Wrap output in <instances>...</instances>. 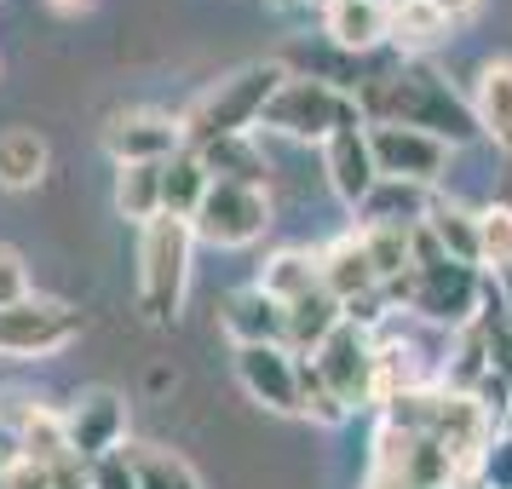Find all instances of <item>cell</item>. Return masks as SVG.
Returning <instances> with one entry per match:
<instances>
[{
  "mask_svg": "<svg viewBox=\"0 0 512 489\" xmlns=\"http://www.w3.org/2000/svg\"><path fill=\"white\" fill-rule=\"evenodd\" d=\"M357 110L369 127H415V133H432L449 150L478 139V121H472V98L455 93L426 58H409L386 75H369L357 87Z\"/></svg>",
  "mask_w": 512,
  "mask_h": 489,
  "instance_id": "6da1fadb",
  "label": "cell"
},
{
  "mask_svg": "<svg viewBox=\"0 0 512 489\" xmlns=\"http://www.w3.org/2000/svg\"><path fill=\"white\" fill-rule=\"evenodd\" d=\"M484 294H489V271L449 259L438 242H432L426 225H415V271L397 282V288H386V300L409 305L420 323L449 328V334H461V328L478 323Z\"/></svg>",
  "mask_w": 512,
  "mask_h": 489,
  "instance_id": "7a4b0ae2",
  "label": "cell"
},
{
  "mask_svg": "<svg viewBox=\"0 0 512 489\" xmlns=\"http://www.w3.org/2000/svg\"><path fill=\"white\" fill-rule=\"evenodd\" d=\"M288 81V64L265 58V64H242V70L219 75L208 93L179 116V133H185V150H202V144L219 139H242L265 121V104L277 98V87Z\"/></svg>",
  "mask_w": 512,
  "mask_h": 489,
  "instance_id": "3957f363",
  "label": "cell"
},
{
  "mask_svg": "<svg viewBox=\"0 0 512 489\" xmlns=\"http://www.w3.org/2000/svg\"><path fill=\"white\" fill-rule=\"evenodd\" d=\"M190 254H196V231L190 219H150L139 231V317L150 328L179 323L190 294Z\"/></svg>",
  "mask_w": 512,
  "mask_h": 489,
  "instance_id": "277c9868",
  "label": "cell"
},
{
  "mask_svg": "<svg viewBox=\"0 0 512 489\" xmlns=\"http://www.w3.org/2000/svg\"><path fill=\"white\" fill-rule=\"evenodd\" d=\"M282 139H305V144H328L346 127H363V110H357V93H346L340 81H323V75H294L277 87V98L265 104V121Z\"/></svg>",
  "mask_w": 512,
  "mask_h": 489,
  "instance_id": "5b68a950",
  "label": "cell"
},
{
  "mask_svg": "<svg viewBox=\"0 0 512 489\" xmlns=\"http://www.w3.org/2000/svg\"><path fill=\"white\" fill-rule=\"evenodd\" d=\"M196 242L208 248H248L271 231V190L265 185H236V179H213L202 208L190 219Z\"/></svg>",
  "mask_w": 512,
  "mask_h": 489,
  "instance_id": "8992f818",
  "label": "cell"
},
{
  "mask_svg": "<svg viewBox=\"0 0 512 489\" xmlns=\"http://www.w3.org/2000/svg\"><path fill=\"white\" fill-rule=\"evenodd\" d=\"M75 334H81V311H70L64 300H47V294H29V300L0 311V357H12V363L52 357Z\"/></svg>",
  "mask_w": 512,
  "mask_h": 489,
  "instance_id": "52a82bcc",
  "label": "cell"
},
{
  "mask_svg": "<svg viewBox=\"0 0 512 489\" xmlns=\"http://www.w3.org/2000/svg\"><path fill=\"white\" fill-rule=\"evenodd\" d=\"M311 363L323 369V380L334 386V397L346 403L351 415L369 409V403H380V369H374V328L369 323L346 317V323L323 340V351H317Z\"/></svg>",
  "mask_w": 512,
  "mask_h": 489,
  "instance_id": "ba28073f",
  "label": "cell"
},
{
  "mask_svg": "<svg viewBox=\"0 0 512 489\" xmlns=\"http://www.w3.org/2000/svg\"><path fill=\"white\" fill-rule=\"evenodd\" d=\"M369 150L380 179H397V185H420L438 190L443 173H449V144L432 139V133H415V127H369Z\"/></svg>",
  "mask_w": 512,
  "mask_h": 489,
  "instance_id": "9c48e42d",
  "label": "cell"
},
{
  "mask_svg": "<svg viewBox=\"0 0 512 489\" xmlns=\"http://www.w3.org/2000/svg\"><path fill=\"white\" fill-rule=\"evenodd\" d=\"M64 438L81 461H104V455H116L121 443H127V397L110 392V386H93V392H81L64 409Z\"/></svg>",
  "mask_w": 512,
  "mask_h": 489,
  "instance_id": "30bf717a",
  "label": "cell"
},
{
  "mask_svg": "<svg viewBox=\"0 0 512 489\" xmlns=\"http://www.w3.org/2000/svg\"><path fill=\"white\" fill-rule=\"evenodd\" d=\"M104 150L116 167L133 162H167L185 150V133H179V116H162V110H121V116L104 121Z\"/></svg>",
  "mask_w": 512,
  "mask_h": 489,
  "instance_id": "8fae6325",
  "label": "cell"
},
{
  "mask_svg": "<svg viewBox=\"0 0 512 489\" xmlns=\"http://www.w3.org/2000/svg\"><path fill=\"white\" fill-rule=\"evenodd\" d=\"M236 380L271 415H300V357L288 346H236Z\"/></svg>",
  "mask_w": 512,
  "mask_h": 489,
  "instance_id": "7c38bea8",
  "label": "cell"
},
{
  "mask_svg": "<svg viewBox=\"0 0 512 489\" xmlns=\"http://www.w3.org/2000/svg\"><path fill=\"white\" fill-rule=\"evenodd\" d=\"M323 173H328V190L346 202L351 213L363 208L380 185V167H374V150H369V121L363 127H346L323 144Z\"/></svg>",
  "mask_w": 512,
  "mask_h": 489,
  "instance_id": "4fadbf2b",
  "label": "cell"
},
{
  "mask_svg": "<svg viewBox=\"0 0 512 489\" xmlns=\"http://www.w3.org/2000/svg\"><path fill=\"white\" fill-rule=\"evenodd\" d=\"M317 271H323V288L346 305V311H357V305H369V300H386V288L374 277V265H369V254H363V236L357 231L334 236L323 254H317Z\"/></svg>",
  "mask_w": 512,
  "mask_h": 489,
  "instance_id": "5bb4252c",
  "label": "cell"
},
{
  "mask_svg": "<svg viewBox=\"0 0 512 489\" xmlns=\"http://www.w3.org/2000/svg\"><path fill=\"white\" fill-rule=\"evenodd\" d=\"M219 328L236 346H288V305H277L259 282H248L219 305Z\"/></svg>",
  "mask_w": 512,
  "mask_h": 489,
  "instance_id": "9a60e30c",
  "label": "cell"
},
{
  "mask_svg": "<svg viewBox=\"0 0 512 489\" xmlns=\"http://www.w3.org/2000/svg\"><path fill=\"white\" fill-rule=\"evenodd\" d=\"M472 121H478V139H489L495 150L512 156V58H484L472 75Z\"/></svg>",
  "mask_w": 512,
  "mask_h": 489,
  "instance_id": "2e32d148",
  "label": "cell"
},
{
  "mask_svg": "<svg viewBox=\"0 0 512 489\" xmlns=\"http://www.w3.org/2000/svg\"><path fill=\"white\" fill-rule=\"evenodd\" d=\"M323 35L340 52H374L392 41V6L386 0H334L323 6Z\"/></svg>",
  "mask_w": 512,
  "mask_h": 489,
  "instance_id": "e0dca14e",
  "label": "cell"
},
{
  "mask_svg": "<svg viewBox=\"0 0 512 489\" xmlns=\"http://www.w3.org/2000/svg\"><path fill=\"white\" fill-rule=\"evenodd\" d=\"M52 167V144L35 127H6L0 133V190H35Z\"/></svg>",
  "mask_w": 512,
  "mask_h": 489,
  "instance_id": "ac0fdd59",
  "label": "cell"
},
{
  "mask_svg": "<svg viewBox=\"0 0 512 489\" xmlns=\"http://www.w3.org/2000/svg\"><path fill=\"white\" fill-rule=\"evenodd\" d=\"M426 231L449 259L461 265H478L484 271V242H478V208H461L449 196H432V213H426Z\"/></svg>",
  "mask_w": 512,
  "mask_h": 489,
  "instance_id": "d6986e66",
  "label": "cell"
},
{
  "mask_svg": "<svg viewBox=\"0 0 512 489\" xmlns=\"http://www.w3.org/2000/svg\"><path fill=\"white\" fill-rule=\"evenodd\" d=\"M340 323H346V305L334 300L328 288L305 294V300L288 305V351H294V357H317V351H323V340Z\"/></svg>",
  "mask_w": 512,
  "mask_h": 489,
  "instance_id": "ffe728a7",
  "label": "cell"
},
{
  "mask_svg": "<svg viewBox=\"0 0 512 489\" xmlns=\"http://www.w3.org/2000/svg\"><path fill=\"white\" fill-rule=\"evenodd\" d=\"M357 213H363L357 225H392V231H415V225H426V213H432V190L397 185V179H380V185H374V196H369Z\"/></svg>",
  "mask_w": 512,
  "mask_h": 489,
  "instance_id": "44dd1931",
  "label": "cell"
},
{
  "mask_svg": "<svg viewBox=\"0 0 512 489\" xmlns=\"http://www.w3.org/2000/svg\"><path fill=\"white\" fill-rule=\"evenodd\" d=\"M208 185H213V173L202 167V156H196V150L167 156V162H162V213H173V219H196L202 196H208Z\"/></svg>",
  "mask_w": 512,
  "mask_h": 489,
  "instance_id": "7402d4cb",
  "label": "cell"
},
{
  "mask_svg": "<svg viewBox=\"0 0 512 489\" xmlns=\"http://www.w3.org/2000/svg\"><path fill=\"white\" fill-rule=\"evenodd\" d=\"M259 288H265L277 305H294V300H305V294H317V288H323L317 254H305V248H282V254H271L265 259V271H259Z\"/></svg>",
  "mask_w": 512,
  "mask_h": 489,
  "instance_id": "603a6c76",
  "label": "cell"
},
{
  "mask_svg": "<svg viewBox=\"0 0 512 489\" xmlns=\"http://www.w3.org/2000/svg\"><path fill=\"white\" fill-rule=\"evenodd\" d=\"M116 213L127 225H150L162 219V162H133L116 167Z\"/></svg>",
  "mask_w": 512,
  "mask_h": 489,
  "instance_id": "cb8c5ba5",
  "label": "cell"
},
{
  "mask_svg": "<svg viewBox=\"0 0 512 489\" xmlns=\"http://www.w3.org/2000/svg\"><path fill=\"white\" fill-rule=\"evenodd\" d=\"M12 420H18V438H24L29 466H52V461H64V455H75L70 438H64V409H47V403L29 397L24 415H12Z\"/></svg>",
  "mask_w": 512,
  "mask_h": 489,
  "instance_id": "d4e9b609",
  "label": "cell"
},
{
  "mask_svg": "<svg viewBox=\"0 0 512 489\" xmlns=\"http://www.w3.org/2000/svg\"><path fill=\"white\" fill-rule=\"evenodd\" d=\"M127 461H133L139 489H208L202 484V472H196L185 455L162 449V443H127Z\"/></svg>",
  "mask_w": 512,
  "mask_h": 489,
  "instance_id": "484cf974",
  "label": "cell"
},
{
  "mask_svg": "<svg viewBox=\"0 0 512 489\" xmlns=\"http://www.w3.org/2000/svg\"><path fill=\"white\" fill-rule=\"evenodd\" d=\"M363 236V254H369L380 288H397V282L415 271V231H392V225H357Z\"/></svg>",
  "mask_w": 512,
  "mask_h": 489,
  "instance_id": "4316f807",
  "label": "cell"
},
{
  "mask_svg": "<svg viewBox=\"0 0 512 489\" xmlns=\"http://www.w3.org/2000/svg\"><path fill=\"white\" fill-rule=\"evenodd\" d=\"M196 156H202V167H208L213 179H236V185H265V156L254 150V139H248V133H242V139L202 144Z\"/></svg>",
  "mask_w": 512,
  "mask_h": 489,
  "instance_id": "83f0119b",
  "label": "cell"
},
{
  "mask_svg": "<svg viewBox=\"0 0 512 489\" xmlns=\"http://www.w3.org/2000/svg\"><path fill=\"white\" fill-rule=\"evenodd\" d=\"M300 415L317 420V426H346L351 420V409L334 397V386L323 380V369L311 357H300Z\"/></svg>",
  "mask_w": 512,
  "mask_h": 489,
  "instance_id": "f1b7e54d",
  "label": "cell"
},
{
  "mask_svg": "<svg viewBox=\"0 0 512 489\" xmlns=\"http://www.w3.org/2000/svg\"><path fill=\"white\" fill-rule=\"evenodd\" d=\"M478 242H484V271L489 277H495L501 265H512V202L478 208Z\"/></svg>",
  "mask_w": 512,
  "mask_h": 489,
  "instance_id": "f546056e",
  "label": "cell"
},
{
  "mask_svg": "<svg viewBox=\"0 0 512 489\" xmlns=\"http://www.w3.org/2000/svg\"><path fill=\"white\" fill-rule=\"evenodd\" d=\"M443 35H449V24H443L426 0H420V6H403V12H392V41H397V47L426 52L432 41H443Z\"/></svg>",
  "mask_w": 512,
  "mask_h": 489,
  "instance_id": "4dcf8cb0",
  "label": "cell"
},
{
  "mask_svg": "<svg viewBox=\"0 0 512 489\" xmlns=\"http://www.w3.org/2000/svg\"><path fill=\"white\" fill-rule=\"evenodd\" d=\"M478 489H512V438L495 432L478 455Z\"/></svg>",
  "mask_w": 512,
  "mask_h": 489,
  "instance_id": "1f68e13d",
  "label": "cell"
},
{
  "mask_svg": "<svg viewBox=\"0 0 512 489\" xmlns=\"http://www.w3.org/2000/svg\"><path fill=\"white\" fill-rule=\"evenodd\" d=\"M29 294H35V288H29V265H24V254L0 242V311H6V305H18V300H29Z\"/></svg>",
  "mask_w": 512,
  "mask_h": 489,
  "instance_id": "d6a6232c",
  "label": "cell"
},
{
  "mask_svg": "<svg viewBox=\"0 0 512 489\" xmlns=\"http://www.w3.org/2000/svg\"><path fill=\"white\" fill-rule=\"evenodd\" d=\"M93 489H139V478H133V461H127V443H121L116 455L93 461Z\"/></svg>",
  "mask_w": 512,
  "mask_h": 489,
  "instance_id": "836d02e7",
  "label": "cell"
},
{
  "mask_svg": "<svg viewBox=\"0 0 512 489\" xmlns=\"http://www.w3.org/2000/svg\"><path fill=\"white\" fill-rule=\"evenodd\" d=\"M12 466H24V438H18V420L0 409V478H6Z\"/></svg>",
  "mask_w": 512,
  "mask_h": 489,
  "instance_id": "e575fe53",
  "label": "cell"
},
{
  "mask_svg": "<svg viewBox=\"0 0 512 489\" xmlns=\"http://www.w3.org/2000/svg\"><path fill=\"white\" fill-rule=\"evenodd\" d=\"M426 6H432V12H438V18H443L449 29H455V24H466V18H472V12H478L484 0H426Z\"/></svg>",
  "mask_w": 512,
  "mask_h": 489,
  "instance_id": "d590c367",
  "label": "cell"
},
{
  "mask_svg": "<svg viewBox=\"0 0 512 489\" xmlns=\"http://www.w3.org/2000/svg\"><path fill=\"white\" fill-rule=\"evenodd\" d=\"M6 489H52L47 484V466H12V472H6Z\"/></svg>",
  "mask_w": 512,
  "mask_h": 489,
  "instance_id": "8d00e7d4",
  "label": "cell"
},
{
  "mask_svg": "<svg viewBox=\"0 0 512 489\" xmlns=\"http://www.w3.org/2000/svg\"><path fill=\"white\" fill-rule=\"evenodd\" d=\"M495 294H501V311H507V323H512V265L495 271Z\"/></svg>",
  "mask_w": 512,
  "mask_h": 489,
  "instance_id": "74e56055",
  "label": "cell"
},
{
  "mask_svg": "<svg viewBox=\"0 0 512 489\" xmlns=\"http://www.w3.org/2000/svg\"><path fill=\"white\" fill-rule=\"evenodd\" d=\"M47 6H58V12H81V6H93V0H47Z\"/></svg>",
  "mask_w": 512,
  "mask_h": 489,
  "instance_id": "f35d334b",
  "label": "cell"
},
{
  "mask_svg": "<svg viewBox=\"0 0 512 489\" xmlns=\"http://www.w3.org/2000/svg\"><path fill=\"white\" fill-rule=\"evenodd\" d=\"M386 6H392V12H403V6H420V0H386Z\"/></svg>",
  "mask_w": 512,
  "mask_h": 489,
  "instance_id": "ab89813d",
  "label": "cell"
},
{
  "mask_svg": "<svg viewBox=\"0 0 512 489\" xmlns=\"http://www.w3.org/2000/svg\"><path fill=\"white\" fill-rule=\"evenodd\" d=\"M311 6H334V0H311Z\"/></svg>",
  "mask_w": 512,
  "mask_h": 489,
  "instance_id": "60d3db41",
  "label": "cell"
},
{
  "mask_svg": "<svg viewBox=\"0 0 512 489\" xmlns=\"http://www.w3.org/2000/svg\"><path fill=\"white\" fill-rule=\"evenodd\" d=\"M0 489H6V478H0Z\"/></svg>",
  "mask_w": 512,
  "mask_h": 489,
  "instance_id": "b9f144b4",
  "label": "cell"
}]
</instances>
